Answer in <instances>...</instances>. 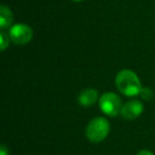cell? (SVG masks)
<instances>
[{
    "mask_svg": "<svg viewBox=\"0 0 155 155\" xmlns=\"http://www.w3.org/2000/svg\"><path fill=\"white\" fill-rule=\"evenodd\" d=\"M115 84L119 91L127 97L139 96L142 89L139 77L131 69H122L116 74Z\"/></svg>",
    "mask_w": 155,
    "mask_h": 155,
    "instance_id": "1",
    "label": "cell"
},
{
    "mask_svg": "<svg viewBox=\"0 0 155 155\" xmlns=\"http://www.w3.org/2000/svg\"><path fill=\"white\" fill-rule=\"evenodd\" d=\"M110 131V122L104 117H96L87 124L85 134L89 141L99 143L108 136Z\"/></svg>",
    "mask_w": 155,
    "mask_h": 155,
    "instance_id": "2",
    "label": "cell"
},
{
    "mask_svg": "<svg viewBox=\"0 0 155 155\" xmlns=\"http://www.w3.org/2000/svg\"><path fill=\"white\" fill-rule=\"evenodd\" d=\"M99 107L103 114L110 117H116L121 113L122 101L117 94L113 91H106L99 98Z\"/></svg>",
    "mask_w": 155,
    "mask_h": 155,
    "instance_id": "3",
    "label": "cell"
},
{
    "mask_svg": "<svg viewBox=\"0 0 155 155\" xmlns=\"http://www.w3.org/2000/svg\"><path fill=\"white\" fill-rule=\"evenodd\" d=\"M9 35L14 44L24 46L29 44L33 38V30L29 25L18 22L9 29Z\"/></svg>",
    "mask_w": 155,
    "mask_h": 155,
    "instance_id": "4",
    "label": "cell"
},
{
    "mask_svg": "<svg viewBox=\"0 0 155 155\" xmlns=\"http://www.w3.org/2000/svg\"><path fill=\"white\" fill-rule=\"evenodd\" d=\"M143 112V104L139 100H131L122 105L120 115L125 120H134Z\"/></svg>",
    "mask_w": 155,
    "mask_h": 155,
    "instance_id": "5",
    "label": "cell"
},
{
    "mask_svg": "<svg viewBox=\"0 0 155 155\" xmlns=\"http://www.w3.org/2000/svg\"><path fill=\"white\" fill-rule=\"evenodd\" d=\"M78 101L80 105L84 106V107H89V106H93L97 101H99V94H98L97 89L85 88L80 93L78 97Z\"/></svg>",
    "mask_w": 155,
    "mask_h": 155,
    "instance_id": "6",
    "label": "cell"
},
{
    "mask_svg": "<svg viewBox=\"0 0 155 155\" xmlns=\"http://www.w3.org/2000/svg\"><path fill=\"white\" fill-rule=\"evenodd\" d=\"M13 20L14 15L11 9L7 5H2L0 7V29L2 31L5 29H10L13 26Z\"/></svg>",
    "mask_w": 155,
    "mask_h": 155,
    "instance_id": "7",
    "label": "cell"
},
{
    "mask_svg": "<svg viewBox=\"0 0 155 155\" xmlns=\"http://www.w3.org/2000/svg\"><path fill=\"white\" fill-rule=\"evenodd\" d=\"M0 41H1V43H0V49L2 50V51H5L9 47L10 41H12L11 38H10V35L7 34L5 32H3V31H1V33H0Z\"/></svg>",
    "mask_w": 155,
    "mask_h": 155,
    "instance_id": "8",
    "label": "cell"
},
{
    "mask_svg": "<svg viewBox=\"0 0 155 155\" xmlns=\"http://www.w3.org/2000/svg\"><path fill=\"white\" fill-rule=\"evenodd\" d=\"M139 96L142 98V99H144V100H150L151 98L153 97V91H151L150 88H148V87H142V89H141V91H140V94H139Z\"/></svg>",
    "mask_w": 155,
    "mask_h": 155,
    "instance_id": "9",
    "label": "cell"
},
{
    "mask_svg": "<svg viewBox=\"0 0 155 155\" xmlns=\"http://www.w3.org/2000/svg\"><path fill=\"white\" fill-rule=\"evenodd\" d=\"M0 155H10V151L5 144H1L0 147Z\"/></svg>",
    "mask_w": 155,
    "mask_h": 155,
    "instance_id": "10",
    "label": "cell"
},
{
    "mask_svg": "<svg viewBox=\"0 0 155 155\" xmlns=\"http://www.w3.org/2000/svg\"><path fill=\"white\" fill-rule=\"evenodd\" d=\"M136 155H154V154H153L152 151L147 150V149H143V150H140Z\"/></svg>",
    "mask_w": 155,
    "mask_h": 155,
    "instance_id": "11",
    "label": "cell"
},
{
    "mask_svg": "<svg viewBox=\"0 0 155 155\" xmlns=\"http://www.w3.org/2000/svg\"><path fill=\"white\" fill-rule=\"evenodd\" d=\"M71 1H73V2H82L83 0H71Z\"/></svg>",
    "mask_w": 155,
    "mask_h": 155,
    "instance_id": "12",
    "label": "cell"
}]
</instances>
